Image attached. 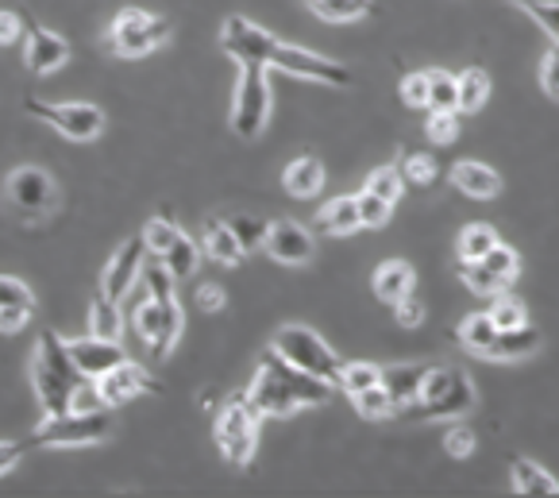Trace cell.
<instances>
[{
  "mask_svg": "<svg viewBox=\"0 0 559 498\" xmlns=\"http://www.w3.org/2000/svg\"><path fill=\"white\" fill-rule=\"evenodd\" d=\"M428 108H444V112H452L455 108V74H448V70H432V74H428Z\"/></svg>",
  "mask_w": 559,
  "mask_h": 498,
  "instance_id": "obj_44",
  "label": "cell"
},
{
  "mask_svg": "<svg viewBox=\"0 0 559 498\" xmlns=\"http://www.w3.org/2000/svg\"><path fill=\"white\" fill-rule=\"evenodd\" d=\"M374 294L382 301H402L405 294H413V266L402 263V259H386V263L374 271Z\"/></svg>",
  "mask_w": 559,
  "mask_h": 498,
  "instance_id": "obj_26",
  "label": "cell"
},
{
  "mask_svg": "<svg viewBox=\"0 0 559 498\" xmlns=\"http://www.w3.org/2000/svg\"><path fill=\"white\" fill-rule=\"evenodd\" d=\"M394 306H397V324H405V329H417L425 321V306L417 298H409V294L402 301H394Z\"/></svg>",
  "mask_w": 559,
  "mask_h": 498,
  "instance_id": "obj_54",
  "label": "cell"
},
{
  "mask_svg": "<svg viewBox=\"0 0 559 498\" xmlns=\"http://www.w3.org/2000/svg\"><path fill=\"white\" fill-rule=\"evenodd\" d=\"M247 399H251V406L259 410V417H289L294 410H301L297 394L289 391V387L278 379V375L266 371L263 364H259V375H255V382H251Z\"/></svg>",
  "mask_w": 559,
  "mask_h": 498,
  "instance_id": "obj_17",
  "label": "cell"
},
{
  "mask_svg": "<svg viewBox=\"0 0 559 498\" xmlns=\"http://www.w3.org/2000/svg\"><path fill=\"white\" fill-rule=\"evenodd\" d=\"M490 74L483 67H467L455 74V112H478L490 100Z\"/></svg>",
  "mask_w": 559,
  "mask_h": 498,
  "instance_id": "obj_25",
  "label": "cell"
},
{
  "mask_svg": "<svg viewBox=\"0 0 559 498\" xmlns=\"http://www.w3.org/2000/svg\"><path fill=\"white\" fill-rule=\"evenodd\" d=\"M143 259H147V248H143L140 236H132L123 248H116V256L108 259L105 274H100V294H105V298H112V301H123V294L132 290L135 278H140Z\"/></svg>",
  "mask_w": 559,
  "mask_h": 498,
  "instance_id": "obj_14",
  "label": "cell"
},
{
  "mask_svg": "<svg viewBox=\"0 0 559 498\" xmlns=\"http://www.w3.org/2000/svg\"><path fill=\"white\" fill-rule=\"evenodd\" d=\"M266 67H278L282 74L309 78V82H321V85H352V70L347 67L324 59V55H313V50L289 47V43H278V47L271 50V62H266Z\"/></svg>",
  "mask_w": 559,
  "mask_h": 498,
  "instance_id": "obj_10",
  "label": "cell"
},
{
  "mask_svg": "<svg viewBox=\"0 0 559 498\" xmlns=\"http://www.w3.org/2000/svg\"><path fill=\"white\" fill-rule=\"evenodd\" d=\"M428 140L440 143V147H448V143L460 140V112H444V108H428V124H425Z\"/></svg>",
  "mask_w": 559,
  "mask_h": 498,
  "instance_id": "obj_41",
  "label": "cell"
},
{
  "mask_svg": "<svg viewBox=\"0 0 559 498\" xmlns=\"http://www.w3.org/2000/svg\"><path fill=\"white\" fill-rule=\"evenodd\" d=\"M135 332L147 341V348L155 344V336H158V301L155 298H147L140 309H135Z\"/></svg>",
  "mask_w": 559,
  "mask_h": 498,
  "instance_id": "obj_50",
  "label": "cell"
},
{
  "mask_svg": "<svg viewBox=\"0 0 559 498\" xmlns=\"http://www.w3.org/2000/svg\"><path fill=\"white\" fill-rule=\"evenodd\" d=\"M27 112L39 117L43 124H50L55 132H62L74 143H90L105 132V112L90 100H67V105H50V100H27Z\"/></svg>",
  "mask_w": 559,
  "mask_h": 498,
  "instance_id": "obj_7",
  "label": "cell"
},
{
  "mask_svg": "<svg viewBox=\"0 0 559 498\" xmlns=\"http://www.w3.org/2000/svg\"><path fill=\"white\" fill-rule=\"evenodd\" d=\"M178 236H181V228L174 225L170 216H151L147 228L140 233V240H143V248H147V256H163Z\"/></svg>",
  "mask_w": 559,
  "mask_h": 498,
  "instance_id": "obj_39",
  "label": "cell"
},
{
  "mask_svg": "<svg viewBox=\"0 0 559 498\" xmlns=\"http://www.w3.org/2000/svg\"><path fill=\"white\" fill-rule=\"evenodd\" d=\"M201 251L224 266H239L247 259V251L239 248L224 221H205V228H201Z\"/></svg>",
  "mask_w": 559,
  "mask_h": 498,
  "instance_id": "obj_24",
  "label": "cell"
},
{
  "mask_svg": "<svg viewBox=\"0 0 559 498\" xmlns=\"http://www.w3.org/2000/svg\"><path fill=\"white\" fill-rule=\"evenodd\" d=\"M460 278L471 286V294H478V298H493V294L506 290V286L498 283V278H493L483 263H463V259H460Z\"/></svg>",
  "mask_w": 559,
  "mask_h": 498,
  "instance_id": "obj_43",
  "label": "cell"
},
{
  "mask_svg": "<svg viewBox=\"0 0 559 498\" xmlns=\"http://www.w3.org/2000/svg\"><path fill=\"white\" fill-rule=\"evenodd\" d=\"M309 9L329 24H352L374 12V0H309Z\"/></svg>",
  "mask_w": 559,
  "mask_h": 498,
  "instance_id": "obj_31",
  "label": "cell"
},
{
  "mask_svg": "<svg viewBox=\"0 0 559 498\" xmlns=\"http://www.w3.org/2000/svg\"><path fill=\"white\" fill-rule=\"evenodd\" d=\"M402 178L409 186H432V178H437V158L425 155V151H409V158H405V166H402Z\"/></svg>",
  "mask_w": 559,
  "mask_h": 498,
  "instance_id": "obj_46",
  "label": "cell"
},
{
  "mask_svg": "<svg viewBox=\"0 0 559 498\" xmlns=\"http://www.w3.org/2000/svg\"><path fill=\"white\" fill-rule=\"evenodd\" d=\"M158 259H163V266L170 271L174 283H178V278H193V274H198V263H201V244L181 233Z\"/></svg>",
  "mask_w": 559,
  "mask_h": 498,
  "instance_id": "obj_28",
  "label": "cell"
},
{
  "mask_svg": "<svg viewBox=\"0 0 559 498\" xmlns=\"http://www.w3.org/2000/svg\"><path fill=\"white\" fill-rule=\"evenodd\" d=\"M271 117V82L266 67H239L236 100H231V128L239 140H259Z\"/></svg>",
  "mask_w": 559,
  "mask_h": 498,
  "instance_id": "obj_6",
  "label": "cell"
},
{
  "mask_svg": "<svg viewBox=\"0 0 559 498\" xmlns=\"http://www.w3.org/2000/svg\"><path fill=\"white\" fill-rule=\"evenodd\" d=\"M67 356L85 379H100L108 367H116L123 359V348L116 341H100V336H85V341H62Z\"/></svg>",
  "mask_w": 559,
  "mask_h": 498,
  "instance_id": "obj_18",
  "label": "cell"
},
{
  "mask_svg": "<svg viewBox=\"0 0 559 498\" xmlns=\"http://www.w3.org/2000/svg\"><path fill=\"white\" fill-rule=\"evenodd\" d=\"M140 278H143V283H147L151 298H174V278H170V271H166L163 259H158V256H151V263H147V259H143Z\"/></svg>",
  "mask_w": 559,
  "mask_h": 498,
  "instance_id": "obj_45",
  "label": "cell"
},
{
  "mask_svg": "<svg viewBox=\"0 0 559 498\" xmlns=\"http://www.w3.org/2000/svg\"><path fill=\"white\" fill-rule=\"evenodd\" d=\"M478 263H483L486 271H490L493 278H498V283H502V286H513V283H518V271H521V256H518V251L510 248V244H502V240H498V244H493L490 251H486L483 259H478Z\"/></svg>",
  "mask_w": 559,
  "mask_h": 498,
  "instance_id": "obj_34",
  "label": "cell"
},
{
  "mask_svg": "<svg viewBox=\"0 0 559 498\" xmlns=\"http://www.w3.org/2000/svg\"><path fill=\"white\" fill-rule=\"evenodd\" d=\"M9 201L24 221H39L58 205L55 178L47 170H39V166H20L9 175Z\"/></svg>",
  "mask_w": 559,
  "mask_h": 498,
  "instance_id": "obj_8",
  "label": "cell"
},
{
  "mask_svg": "<svg viewBox=\"0 0 559 498\" xmlns=\"http://www.w3.org/2000/svg\"><path fill=\"white\" fill-rule=\"evenodd\" d=\"M521 9L540 24V32L548 39H559V4L556 0H521Z\"/></svg>",
  "mask_w": 559,
  "mask_h": 498,
  "instance_id": "obj_47",
  "label": "cell"
},
{
  "mask_svg": "<svg viewBox=\"0 0 559 498\" xmlns=\"http://www.w3.org/2000/svg\"><path fill=\"white\" fill-rule=\"evenodd\" d=\"M540 348V332L533 329V324H518V329H498V336H493L490 352H486V359H525L533 356V352Z\"/></svg>",
  "mask_w": 559,
  "mask_h": 498,
  "instance_id": "obj_20",
  "label": "cell"
},
{
  "mask_svg": "<svg viewBox=\"0 0 559 498\" xmlns=\"http://www.w3.org/2000/svg\"><path fill=\"white\" fill-rule=\"evenodd\" d=\"M317 233L324 236H352L359 233V213H355V193H340L317 213Z\"/></svg>",
  "mask_w": 559,
  "mask_h": 498,
  "instance_id": "obj_23",
  "label": "cell"
},
{
  "mask_svg": "<svg viewBox=\"0 0 559 498\" xmlns=\"http://www.w3.org/2000/svg\"><path fill=\"white\" fill-rule=\"evenodd\" d=\"M24 35H27V55H24V62H27V70H32L35 78L55 74V70H62L70 62L67 39H58V35L47 32L43 24L24 27Z\"/></svg>",
  "mask_w": 559,
  "mask_h": 498,
  "instance_id": "obj_15",
  "label": "cell"
},
{
  "mask_svg": "<svg viewBox=\"0 0 559 498\" xmlns=\"http://www.w3.org/2000/svg\"><path fill=\"white\" fill-rule=\"evenodd\" d=\"M274 352H278L286 364L301 367V371L317 375V379H329V382H336V371H340V364H344V359H340L313 329H305V324H282L278 336H274Z\"/></svg>",
  "mask_w": 559,
  "mask_h": 498,
  "instance_id": "obj_5",
  "label": "cell"
},
{
  "mask_svg": "<svg viewBox=\"0 0 559 498\" xmlns=\"http://www.w3.org/2000/svg\"><path fill=\"white\" fill-rule=\"evenodd\" d=\"M540 85H544V97L556 100L559 97V55L556 50H548L540 59Z\"/></svg>",
  "mask_w": 559,
  "mask_h": 498,
  "instance_id": "obj_52",
  "label": "cell"
},
{
  "mask_svg": "<svg viewBox=\"0 0 559 498\" xmlns=\"http://www.w3.org/2000/svg\"><path fill=\"white\" fill-rule=\"evenodd\" d=\"M402 100L409 108H428V74H425V70H417V74H405Z\"/></svg>",
  "mask_w": 559,
  "mask_h": 498,
  "instance_id": "obj_49",
  "label": "cell"
},
{
  "mask_svg": "<svg viewBox=\"0 0 559 498\" xmlns=\"http://www.w3.org/2000/svg\"><path fill=\"white\" fill-rule=\"evenodd\" d=\"M493 244H498V233L490 225H467L460 233V259L463 263H478Z\"/></svg>",
  "mask_w": 559,
  "mask_h": 498,
  "instance_id": "obj_37",
  "label": "cell"
},
{
  "mask_svg": "<svg viewBox=\"0 0 559 498\" xmlns=\"http://www.w3.org/2000/svg\"><path fill=\"white\" fill-rule=\"evenodd\" d=\"M259 422H263V417L251 406L247 391L231 394V399L224 402V410L216 414V449H221V456L228 460V464H236V467L251 464L255 444H259Z\"/></svg>",
  "mask_w": 559,
  "mask_h": 498,
  "instance_id": "obj_3",
  "label": "cell"
},
{
  "mask_svg": "<svg viewBox=\"0 0 559 498\" xmlns=\"http://www.w3.org/2000/svg\"><path fill=\"white\" fill-rule=\"evenodd\" d=\"M166 39H170V20L147 16L143 9H123L105 35L108 50L120 55V59H143L155 47H163Z\"/></svg>",
  "mask_w": 559,
  "mask_h": 498,
  "instance_id": "obj_4",
  "label": "cell"
},
{
  "mask_svg": "<svg viewBox=\"0 0 559 498\" xmlns=\"http://www.w3.org/2000/svg\"><path fill=\"white\" fill-rule=\"evenodd\" d=\"M486 317L493 321V329H518V324L528 321L525 306H521L518 298H510V294H493V306L486 309Z\"/></svg>",
  "mask_w": 559,
  "mask_h": 498,
  "instance_id": "obj_42",
  "label": "cell"
},
{
  "mask_svg": "<svg viewBox=\"0 0 559 498\" xmlns=\"http://www.w3.org/2000/svg\"><path fill=\"white\" fill-rule=\"evenodd\" d=\"M221 47L239 67H266V62H271V50L278 47V39H274L266 27L251 24L247 16H228L221 32Z\"/></svg>",
  "mask_w": 559,
  "mask_h": 498,
  "instance_id": "obj_9",
  "label": "cell"
},
{
  "mask_svg": "<svg viewBox=\"0 0 559 498\" xmlns=\"http://www.w3.org/2000/svg\"><path fill=\"white\" fill-rule=\"evenodd\" d=\"M0 306L27 309V313H32V309H35V294L27 290L20 278H12V274H0Z\"/></svg>",
  "mask_w": 559,
  "mask_h": 498,
  "instance_id": "obj_48",
  "label": "cell"
},
{
  "mask_svg": "<svg viewBox=\"0 0 559 498\" xmlns=\"http://www.w3.org/2000/svg\"><path fill=\"white\" fill-rule=\"evenodd\" d=\"M355 213H359V228H382L394 213V205L382 198H374L370 190H359L355 193Z\"/></svg>",
  "mask_w": 559,
  "mask_h": 498,
  "instance_id": "obj_40",
  "label": "cell"
},
{
  "mask_svg": "<svg viewBox=\"0 0 559 498\" xmlns=\"http://www.w3.org/2000/svg\"><path fill=\"white\" fill-rule=\"evenodd\" d=\"M158 391H163V382H158L147 367L132 364L128 356H123L116 367H108V371L97 379V394L105 406H123V402L140 399V394H158Z\"/></svg>",
  "mask_w": 559,
  "mask_h": 498,
  "instance_id": "obj_11",
  "label": "cell"
},
{
  "mask_svg": "<svg viewBox=\"0 0 559 498\" xmlns=\"http://www.w3.org/2000/svg\"><path fill=\"white\" fill-rule=\"evenodd\" d=\"M355 410H359L362 417H370V422H382V417H394V399H390L386 391H382V382H374V387H367V391H355L352 394Z\"/></svg>",
  "mask_w": 559,
  "mask_h": 498,
  "instance_id": "obj_36",
  "label": "cell"
},
{
  "mask_svg": "<svg viewBox=\"0 0 559 498\" xmlns=\"http://www.w3.org/2000/svg\"><path fill=\"white\" fill-rule=\"evenodd\" d=\"M259 364L266 367V371H274L282 382H286L289 391L297 394V402L301 406H324V402H332V394H336V382H329V379H317V375H309V371H301V367H294V364H286V359L278 356V352H266Z\"/></svg>",
  "mask_w": 559,
  "mask_h": 498,
  "instance_id": "obj_13",
  "label": "cell"
},
{
  "mask_svg": "<svg viewBox=\"0 0 559 498\" xmlns=\"http://www.w3.org/2000/svg\"><path fill=\"white\" fill-rule=\"evenodd\" d=\"M116 432V422L108 414V406L100 410H67L55 414L32 432V440H24L27 449H82V444H100Z\"/></svg>",
  "mask_w": 559,
  "mask_h": 498,
  "instance_id": "obj_2",
  "label": "cell"
},
{
  "mask_svg": "<svg viewBox=\"0 0 559 498\" xmlns=\"http://www.w3.org/2000/svg\"><path fill=\"white\" fill-rule=\"evenodd\" d=\"M24 20L16 12H0V47H12V43L24 39Z\"/></svg>",
  "mask_w": 559,
  "mask_h": 498,
  "instance_id": "obj_53",
  "label": "cell"
},
{
  "mask_svg": "<svg viewBox=\"0 0 559 498\" xmlns=\"http://www.w3.org/2000/svg\"><path fill=\"white\" fill-rule=\"evenodd\" d=\"M475 406V382L467 379L463 371L452 375V387H448L440 399L432 402H405L397 406L394 414H402L405 422H440V417H460Z\"/></svg>",
  "mask_w": 559,
  "mask_h": 498,
  "instance_id": "obj_12",
  "label": "cell"
},
{
  "mask_svg": "<svg viewBox=\"0 0 559 498\" xmlns=\"http://www.w3.org/2000/svg\"><path fill=\"white\" fill-rule=\"evenodd\" d=\"M198 306L209 309V313H216V309H224V290L216 283H205L198 286Z\"/></svg>",
  "mask_w": 559,
  "mask_h": 498,
  "instance_id": "obj_56",
  "label": "cell"
},
{
  "mask_svg": "<svg viewBox=\"0 0 559 498\" xmlns=\"http://www.w3.org/2000/svg\"><path fill=\"white\" fill-rule=\"evenodd\" d=\"M24 452H27L24 440H0V475L9 472V467H16Z\"/></svg>",
  "mask_w": 559,
  "mask_h": 498,
  "instance_id": "obj_55",
  "label": "cell"
},
{
  "mask_svg": "<svg viewBox=\"0 0 559 498\" xmlns=\"http://www.w3.org/2000/svg\"><path fill=\"white\" fill-rule=\"evenodd\" d=\"M452 186L475 201H490V198L502 193V178H498V170H490L486 163H475V158L452 166Z\"/></svg>",
  "mask_w": 559,
  "mask_h": 498,
  "instance_id": "obj_19",
  "label": "cell"
},
{
  "mask_svg": "<svg viewBox=\"0 0 559 498\" xmlns=\"http://www.w3.org/2000/svg\"><path fill=\"white\" fill-rule=\"evenodd\" d=\"M228 225V233L236 236V244L243 251H255V248H263V240H266V228H271V221L266 216H251V213H236V216H228L224 221Z\"/></svg>",
  "mask_w": 559,
  "mask_h": 498,
  "instance_id": "obj_33",
  "label": "cell"
},
{
  "mask_svg": "<svg viewBox=\"0 0 559 498\" xmlns=\"http://www.w3.org/2000/svg\"><path fill=\"white\" fill-rule=\"evenodd\" d=\"M444 449H448V456H452V460L471 456V452H475V432H471L467 425H455V429H448Z\"/></svg>",
  "mask_w": 559,
  "mask_h": 498,
  "instance_id": "obj_51",
  "label": "cell"
},
{
  "mask_svg": "<svg viewBox=\"0 0 559 498\" xmlns=\"http://www.w3.org/2000/svg\"><path fill=\"white\" fill-rule=\"evenodd\" d=\"M428 367L425 364H394V367H379V382L382 391L394 399V406H405V402L417 399L420 379H425Z\"/></svg>",
  "mask_w": 559,
  "mask_h": 498,
  "instance_id": "obj_22",
  "label": "cell"
},
{
  "mask_svg": "<svg viewBox=\"0 0 559 498\" xmlns=\"http://www.w3.org/2000/svg\"><path fill=\"white\" fill-rule=\"evenodd\" d=\"M82 379H85V375L70 364L67 344L58 341L50 329H43L39 332V348H35V356H32V387H35V394H39L47 417L67 414L70 394H74V387Z\"/></svg>",
  "mask_w": 559,
  "mask_h": 498,
  "instance_id": "obj_1",
  "label": "cell"
},
{
  "mask_svg": "<svg viewBox=\"0 0 559 498\" xmlns=\"http://www.w3.org/2000/svg\"><path fill=\"white\" fill-rule=\"evenodd\" d=\"M90 329L100 341H120V332H123L120 301L105 298V294L97 290V298H93V306H90Z\"/></svg>",
  "mask_w": 559,
  "mask_h": 498,
  "instance_id": "obj_30",
  "label": "cell"
},
{
  "mask_svg": "<svg viewBox=\"0 0 559 498\" xmlns=\"http://www.w3.org/2000/svg\"><path fill=\"white\" fill-rule=\"evenodd\" d=\"M27 309H12V306H0V332H20L27 324Z\"/></svg>",
  "mask_w": 559,
  "mask_h": 498,
  "instance_id": "obj_57",
  "label": "cell"
},
{
  "mask_svg": "<svg viewBox=\"0 0 559 498\" xmlns=\"http://www.w3.org/2000/svg\"><path fill=\"white\" fill-rule=\"evenodd\" d=\"M510 479H513V490H518V495H556L559 490L556 475H548L540 464H533V460H513Z\"/></svg>",
  "mask_w": 559,
  "mask_h": 498,
  "instance_id": "obj_29",
  "label": "cell"
},
{
  "mask_svg": "<svg viewBox=\"0 0 559 498\" xmlns=\"http://www.w3.org/2000/svg\"><path fill=\"white\" fill-rule=\"evenodd\" d=\"M155 301H158V336L151 344V352H155V359H166L174 352V344L181 341V306H178V294Z\"/></svg>",
  "mask_w": 559,
  "mask_h": 498,
  "instance_id": "obj_27",
  "label": "cell"
},
{
  "mask_svg": "<svg viewBox=\"0 0 559 498\" xmlns=\"http://www.w3.org/2000/svg\"><path fill=\"white\" fill-rule=\"evenodd\" d=\"M263 248L271 251L278 263H289V266H301L313 259V236H309V228H301L297 221H274L271 228H266V240Z\"/></svg>",
  "mask_w": 559,
  "mask_h": 498,
  "instance_id": "obj_16",
  "label": "cell"
},
{
  "mask_svg": "<svg viewBox=\"0 0 559 498\" xmlns=\"http://www.w3.org/2000/svg\"><path fill=\"white\" fill-rule=\"evenodd\" d=\"M374 382H379V364H367V359H347V364H340V371H336V387L344 394L367 391V387H374Z\"/></svg>",
  "mask_w": 559,
  "mask_h": 498,
  "instance_id": "obj_35",
  "label": "cell"
},
{
  "mask_svg": "<svg viewBox=\"0 0 559 498\" xmlns=\"http://www.w3.org/2000/svg\"><path fill=\"white\" fill-rule=\"evenodd\" d=\"M455 336H460L463 348L486 359V352H490V344H493V336H498V329H493V321L486 313H471L467 321L460 324V332H455Z\"/></svg>",
  "mask_w": 559,
  "mask_h": 498,
  "instance_id": "obj_32",
  "label": "cell"
},
{
  "mask_svg": "<svg viewBox=\"0 0 559 498\" xmlns=\"http://www.w3.org/2000/svg\"><path fill=\"white\" fill-rule=\"evenodd\" d=\"M362 190H370L374 198L397 205V201H402V190H405V178H402V170H397V166H379V170H370V178H367V186H362Z\"/></svg>",
  "mask_w": 559,
  "mask_h": 498,
  "instance_id": "obj_38",
  "label": "cell"
},
{
  "mask_svg": "<svg viewBox=\"0 0 559 498\" xmlns=\"http://www.w3.org/2000/svg\"><path fill=\"white\" fill-rule=\"evenodd\" d=\"M282 186H286V190L294 193V198H301V201L317 198V193H321V186H324V163L317 155L294 158V163L286 166V175H282Z\"/></svg>",
  "mask_w": 559,
  "mask_h": 498,
  "instance_id": "obj_21",
  "label": "cell"
}]
</instances>
